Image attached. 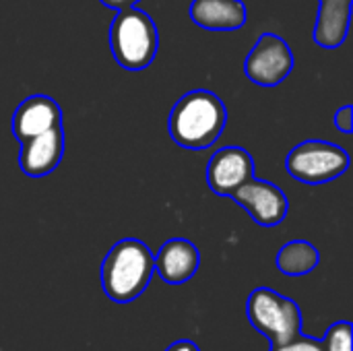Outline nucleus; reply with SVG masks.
Returning a JSON list of instances; mask_svg holds the SVG:
<instances>
[{"label": "nucleus", "mask_w": 353, "mask_h": 351, "mask_svg": "<svg viewBox=\"0 0 353 351\" xmlns=\"http://www.w3.org/2000/svg\"><path fill=\"white\" fill-rule=\"evenodd\" d=\"M103 6L108 8H114V10H122V8H130V6H137L141 0H99Z\"/></svg>", "instance_id": "obj_18"}, {"label": "nucleus", "mask_w": 353, "mask_h": 351, "mask_svg": "<svg viewBox=\"0 0 353 351\" xmlns=\"http://www.w3.org/2000/svg\"><path fill=\"white\" fill-rule=\"evenodd\" d=\"M325 351H352V325L350 321H339L331 325L323 339Z\"/></svg>", "instance_id": "obj_15"}, {"label": "nucleus", "mask_w": 353, "mask_h": 351, "mask_svg": "<svg viewBox=\"0 0 353 351\" xmlns=\"http://www.w3.org/2000/svg\"><path fill=\"white\" fill-rule=\"evenodd\" d=\"M10 126H12L14 139L21 145L46 130L62 126V110H60L58 101L52 99L50 95L35 93V95L25 97L17 106Z\"/></svg>", "instance_id": "obj_9"}, {"label": "nucleus", "mask_w": 353, "mask_h": 351, "mask_svg": "<svg viewBox=\"0 0 353 351\" xmlns=\"http://www.w3.org/2000/svg\"><path fill=\"white\" fill-rule=\"evenodd\" d=\"M294 70V52L290 43L275 35L263 33L244 62V72L248 81L259 87H277Z\"/></svg>", "instance_id": "obj_6"}, {"label": "nucleus", "mask_w": 353, "mask_h": 351, "mask_svg": "<svg viewBox=\"0 0 353 351\" xmlns=\"http://www.w3.org/2000/svg\"><path fill=\"white\" fill-rule=\"evenodd\" d=\"M110 50L118 66L139 72L151 66L159 50V31L155 21L141 8L116 10L110 25Z\"/></svg>", "instance_id": "obj_3"}, {"label": "nucleus", "mask_w": 353, "mask_h": 351, "mask_svg": "<svg viewBox=\"0 0 353 351\" xmlns=\"http://www.w3.org/2000/svg\"><path fill=\"white\" fill-rule=\"evenodd\" d=\"M350 168L347 151L329 141L298 143L285 157L288 174L308 186H321L343 176Z\"/></svg>", "instance_id": "obj_5"}, {"label": "nucleus", "mask_w": 353, "mask_h": 351, "mask_svg": "<svg viewBox=\"0 0 353 351\" xmlns=\"http://www.w3.org/2000/svg\"><path fill=\"white\" fill-rule=\"evenodd\" d=\"M353 0H319L314 41L325 50H337L350 33Z\"/></svg>", "instance_id": "obj_13"}, {"label": "nucleus", "mask_w": 353, "mask_h": 351, "mask_svg": "<svg viewBox=\"0 0 353 351\" xmlns=\"http://www.w3.org/2000/svg\"><path fill=\"white\" fill-rule=\"evenodd\" d=\"M230 199L246 209L252 221L263 228L279 225L290 211V201L285 192L277 184L261 180L256 176L248 178L240 188H236Z\"/></svg>", "instance_id": "obj_7"}, {"label": "nucleus", "mask_w": 353, "mask_h": 351, "mask_svg": "<svg viewBox=\"0 0 353 351\" xmlns=\"http://www.w3.org/2000/svg\"><path fill=\"white\" fill-rule=\"evenodd\" d=\"M250 325L269 339V345L294 339L302 329V312L292 298L271 288H256L246 302Z\"/></svg>", "instance_id": "obj_4"}, {"label": "nucleus", "mask_w": 353, "mask_h": 351, "mask_svg": "<svg viewBox=\"0 0 353 351\" xmlns=\"http://www.w3.org/2000/svg\"><path fill=\"white\" fill-rule=\"evenodd\" d=\"M165 351H201L199 350V345L194 343V341H190V339H180V341H174L170 348Z\"/></svg>", "instance_id": "obj_19"}, {"label": "nucleus", "mask_w": 353, "mask_h": 351, "mask_svg": "<svg viewBox=\"0 0 353 351\" xmlns=\"http://www.w3.org/2000/svg\"><path fill=\"white\" fill-rule=\"evenodd\" d=\"M254 176L252 155L238 145L219 149L207 166V184L219 197H232L248 178Z\"/></svg>", "instance_id": "obj_8"}, {"label": "nucleus", "mask_w": 353, "mask_h": 351, "mask_svg": "<svg viewBox=\"0 0 353 351\" xmlns=\"http://www.w3.org/2000/svg\"><path fill=\"white\" fill-rule=\"evenodd\" d=\"M333 124H335V126H337L341 132L350 134V132L353 130V108L352 106H343V108H339V110L335 112Z\"/></svg>", "instance_id": "obj_17"}, {"label": "nucleus", "mask_w": 353, "mask_h": 351, "mask_svg": "<svg viewBox=\"0 0 353 351\" xmlns=\"http://www.w3.org/2000/svg\"><path fill=\"white\" fill-rule=\"evenodd\" d=\"M201 265L199 248L186 238H172L155 254V271L170 285H182L190 281Z\"/></svg>", "instance_id": "obj_11"}, {"label": "nucleus", "mask_w": 353, "mask_h": 351, "mask_svg": "<svg viewBox=\"0 0 353 351\" xmlns=\"http://www.w3.org/2000/svg\"><path fill=\"white\" fill-rule=\"evenodd\" d=\"M228 124V108L223 99L207 89L184 93L172 108L168 132L182 149L203 151L217 143Z\"/></svg>", "instance_id": "obj_1"}, {"label": "nucleus", "mask_w": 353, "mask_h": 351, "mask_svg": "<svg viewBox=\"0 0 353 351\" xmlns=\"http://www.w3.org/2000/svg\"><path fill=\"white\" fill-rule=\"evenodd\" d=\"M155 273V257L149 246L137 238H124L116 242L101 263V288L105 296L116 304H128L137 300Z\"/></svg>", "instance_id": "obj_2"}, {"label": "nucleus", "mask_w": 353, "mask_h": 351, "mask_svg": "<svg viewBox=\"0 0 353 351\" xmlns=\"http://www.w3.org/2000/svg\"><path fill=\"white\" fill-rule=\"evenodd\" d=\"M269 351H325V348H323V341L298 333L294 339H290L285 343L269 345Z\"/></svg>", "instance_id": "obj_16"}, {"label": "nucleus", "mask_w": 353, "mask_h": 351, "mask_svg": "<svg viewBox=\"0 0 353 351\" xmlns=\"http://www.w3.org/2000/svg\"><path fill=\"white\" fill-rule=\"evenodd\" d=\"M246 4L242 0H192L190 19L209 31H236L246 23Z\"/></svg>", "instance_id": "obj_12"}, {"label": "nucleus", "mask_w": 353, "mask_h": 351, "mask_svg": "<svg viewBox=\"0 0 353 351\" xmlns=\"http://www.w3.org/2000/svg\"><path fill=\"white\" fill-rule=\"evenodd\" d=\"M62 157H64V128L58 126L21 143L19 168L29 178H43L60 166Z\"/></svg>", "instance_id": "obj_10"}, {"label": "nucleus", "mask_w": 353, "mask_h": 351, "mask_svg": "<svg viewBox=\"0 0 353 351\" xmlns=\"http://www.w3.org/2000/svg\"><path fill=\"white\" fill-rule=\"evenodd\" d=\"M321 261L319 250L306 240H292L277 252V269L290 277H302L316 269Z\"/></svg>", "instance_id": "obj_14"}]
</instances>
